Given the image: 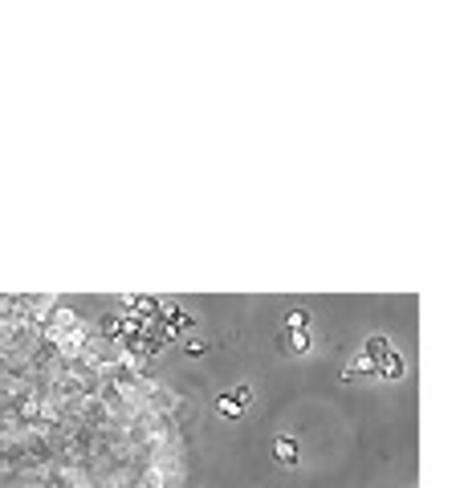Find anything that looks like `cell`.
Masks as SVG:
<instances>
[{
    "label": "cell",
    "mask_w": 464,
    "mask_h": 488,
    "mask_svg": "<svg viewBox=\"0 0 464 488\" xmlns=\"http://www.w3.org/2000/svg\"><path fill=\"white\" fill-rule=\"evenodd\" d=\"M216 411H220V415H224V419H236V415H240V411H244V407H240V403H236V395H220V399H216Z\"/></svg>",
    "instance_id": "obj_1"
},
{
    "label": "cell",
    "mask_w": 464,
    "mask_h": 488,
    "mask_svg": "<svg viewBox=\"0 0 464 488\" xmlns=\"http://www.w3.org/2000/svg\"><path fill=\"white\" fill-rule=\"evenodd\" d=\"M289 350H293V354H306V350H310V338H306V330H293V334H289Z\"/></svg>",
    "instance_id": "obj_2"
},
{
    "label": "cell",
    "mask_w": 464,
    "mask_h": 488,
    "mask_svg": "<svg viewBox=\"0 0 464 488\" xmlns=\"http://www.w3.org/2000/svg\"><path fill=\"white\" fill-rule=\"evenodd\" d=\"M306 321H310V313H306V310H293V313H289V330H306Z\"/></svg>",
    "instance_id": "obj_3"
},
{
    "label": "cell",
    "mask_w": 464,
    "mask_h": 488,
    "mask_svg": "<svg viewBox=\"0 0 464 488\" xmlns=\"http://www.w3.org/2000/svg\"><path fill=\"white\" fill-rule=\"evenodd\" d=\"M277 456L281 460H293V444H289V440H277Z\"/></svg>",
    "instance_id": "obj_4"
}]
</instances>
